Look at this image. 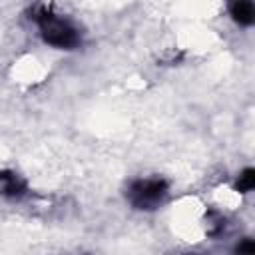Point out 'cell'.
<instances>
[{
    "label": "cell",
    "instance_id": "6da1fadb",
    "mask_svg": "<svg viewBox=\"0 0 255 255\" xmlns=\"http://www.w3.org/2000/svg\"><path fill=\"white\" fill-rule=\"evenodd\" d=\"M30 18L38 24L42 40L54 48H62V50H70L76 48L80 44V32L76 30V26L72 22H68L66 18L58 16L50 4L40 2L30 10Z\"/></svg>",
    "mask_w": 255,
    "mask_h": 255
},
{
    "label": "cell",
    "instance_id": "3957f363",
    "mask_svg": "<svg viewBox=\"0 0 255 255\" xmlns=\"http://www.w3.org/2000/svg\"><path fill=\"white\" fill-rule=\"evenodd\" d=\"M231 18L241 26H251L255 20V8L251 0H231L229 2Z\"/></svg>",
    "mask_w": 255,
    "mask_h": 255
},
{
    "label": "cell",
    "instance_id": "5b68a950",
    "mask_svg": "<svg viewBox=\"0 0 255 255\" xmlns=\"http://www.w3.org/2000/svg\"><path fill=\"white\" fill-rule=\"evenodd\" d=\"M235 249H237V253H253V251H255V243H253L251 239H245V241L239 243Z\"/></svg>",
    "mask_w": 255,
    "mask_h": 255
},
{
    "label": "cell",
    "instance_id": "277c9868",
    "mask_svg": "<svg viewBox=\"0 0 255 255\" xmlns=\"http://www.w3.org/2000/svg\"><path fill=\"white\" fill-rule=\"evenodd\" d=\"M255 187V169L247 167L241 171V175L237 177V183H235V189L241 191V193H247Z\"/></svg>",
    "mask_w": 255,
    "mask_h": 255
},
{
    "label": "cell",
    "instance_id": "8992f818",
    "mask_svg": "<svg viewBox=\"0 0 255 255\" xmlns=\"http://www.w3.org/2000/svg\"><path fill=\"white\" fill-rule=\"evenodd\" d=\"M10 173H4V171H0V181H6V177H8Z\"/></svg>",
    "mask_w": 255,
    "mask_h": 255
},
{
    "label": "cell",
    "instance_id": "7a4b0ae2",
    "mask_svg": "<svg viewBox=\"0 0 255 255\" xmlns=\"http://www.w3.org/2000/svg\"><path fill=\"white\" fill-rule=\"evenodd\" d=\"M167 195V181L161 177H145V179H135L128 187V201L135 209H155Z\"/></svg>",
    "mask_w": 255,
    "mask_h": 255
}]
</instances>
